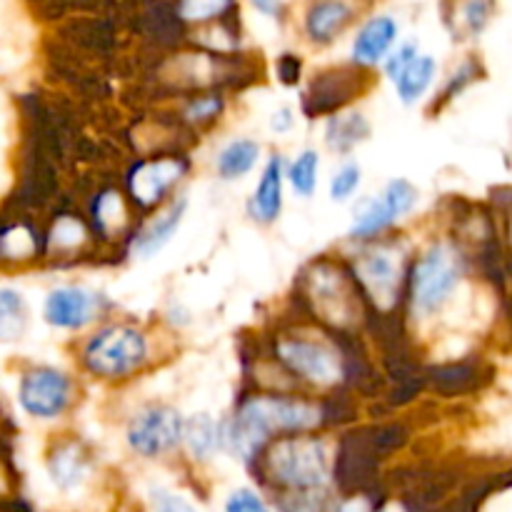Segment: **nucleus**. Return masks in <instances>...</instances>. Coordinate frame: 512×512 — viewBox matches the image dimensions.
I'll return each mask as SVG.
<instances>
[{
  "instance_id": "5",
  "label": "nucleus",
  "mask_w": 512,
  "mask_h": 512,
  "mask_svg": "<svg viewBox=\"0 0 512 512\" xmlns=\"http://www.w3.org/2000/svg\"><path fill=\"white\" fill-rule=\"evenodd\" d=\"M183 438V420L170 408H153L130 423L128 440L140 455H160Z\"/></svg>"
},
{
  "instance_id": "12",
  "label": "nucleus",
  "mask_w": 512,
  "mask_h": 512,
  "mask_svg": "<svg viewBox=\"0 0 512 512\" xmlns=\"http://www.w3.org/2000/svg\"><path fill=\"white\" fill-rule=\"evenodd\" d=\"M395 38H398V25H395L393 18H388V15L373 18L355 38L353 58L365 65L378 63L388 53L390 45L395 43Z\"/></svg>"
},
{
  "instance_id": "3",
  "label": "nucleus",
  "mask_w": 512,
  "mask_h": 512,
  "mask_svg": "<svg viewBox=\"0 0 512 512\" xmlns=\"http://www.w3.org/2000/svg\"><path fill=\"white\" fill-rule=\"evenodd\" d=\"M148 345L133 328H108L95 335L85 348V363L93 373L105 378H118L130 373L145 360Z\"/></svg>"
},
{
  "instance_id": "23",
  "label": "nucleus",
  "mask_w": 512,
  "mask_h": 512,
  "mask_svg": "<svg viewBox=\"0 0 512 512\" xmlns=\"http://www.w3.org/2000/svg\"><path fill=\"white\" fill-rule=\"evenodd\" d=\"M358 183H360L358 165H343V168L338 170V175L333 178V183H330V195H333V200L350 198V195L355 193V188H358Z\"/></svg>"
},
{
  "instance_id": "28",
  "label": "nucleus",
  "mask_w": 512,
  "mask_h": 512,
  "mask_svg": "<svg viewBox=\"0 0 512 512\" xmlns=\"http://www.w3.org/2000/svg\"><path fill=\"white\" fill-rule=\"evenodd\" d=\"M415 55H418V50H415L413 45H405V48H400L398 53H395L393 58L388 60V75H390V78L398 80L400 73H403V70L408 68L410 63H413Z\"/></svg>"
},
{
  "instance_id": "10",
  "label": "nucleus",
  "mask_w": 512,
  "mask_h": 512,
  "mask_svg": "<svg viewBox=\"0 0 512 512\" xmlns=\"http://www.w3.org/2000/svg\"><path fill=\"white\" fill-rule=\"evenodd\" d=\"M180 160H153V163H140L130 175V193L135 195L140 205L158 203L165 190L183 175Z\"/></svg>"
},
{
  "instance_id": "21",
  "label": "nucleus",
  "mask_w": 512,
  "mask_h": 512,
  "mask_svg": "<svg viewBox=\"0 0 512 512\" xmlns=\"http://www.w3.org/2000/svg\"><path fill=\"white\" fill-rule=\"evenodd\" d=\"M23 328V305L15 293H0V340H8Z\"/></svg>"
},
{
  "instance_id": "11",
  "label": "nucleus",
  "mask_w": 512,
  "mask_h": 512,
  "mask_svg": "<svg viewBox=\"0 0 512 512\" xmlns=\"http://www.w3.org/2000/svg\"><path fill=\"white\" fill-rule=\"evenodd\" d=\"M358 275L375 298L383 300V303H390L395 288H398L400 260L390 250H375L368 258H360Z\"/></svg>"
},
{
  "instance_id": "1",
  "label": "nucleus",
  "mask_w": 512,
  "mask_h": 512,
  "mask_svg": "<svg viewBox=\"0 0 512 512\" xmlns=\"http://www.w3.org/2000/svg\"><path fill=\"white\" fill-rule=\"evenodd\" d=\"M318 423V410L295 400L258 398L250 400L230 425L228 440L233 450L250 458L273 430H303Z\"/></svg>"
},
{
  "instance_id": "8",
  "label": "nucleus",
  "mask_w": 512,
  "mask_h": 512,
  "mask_svg": "<svg viewBox=\"0 0 512 512\" xmlns=\"http://www.w3.org/2000/svg\"><path fill=\"white\" fill-rule=\"evenodd\" d=\"M415 188L408 183V180H393L385 190V195L380 200H373L370 205H365L360 210V215L355 218L353 235L358 238H368V235L380 233L383 228H388L395 218L408 213L415 205Z\"/></svg>"
},
{
  "instance_id": "18",
  "label": "nucleus",
  "mask_w": 512,
  "mask_h": 512,
  "mask_svg": "<svg viewBox=\"0 0 512 512\" xmlns=\"http://www.w3.org/2000/svg\"><path fill=\"white\" fill-rule=\"evenodd\" d=\"M50 473L60 488H75L85 475V460L80 458L78 448L68 445V448L58 450L53 463H50Z\"/></svg>"
},
{
  "instance_id": "24",
  "label": "nucleus",
  "mask_w": 512,
  "mask_h": 512,
  "mask_svg": "<svg viewBox=\"0 0 512 512\" xmlns=\"http://www.w3.org/2000/svg\"><path fill=\"white\" fill-rule=\"evenodd\" d=\"M150 503H153L155 512H198L188 500H183L180 495L168 493V490H153L150 493Z\"/></svg>"
},
{
  "instance_id": "25",
  "label": "nucleus",
  "mask_w": 512,
  "mask_h": 512,
  "mask_svg": "<svg viewBox=\"0 0 512 512\" xmlns=\"http://www.w3.org/2000/svg\"><path fill=\"white\" fill-rule=\"evenodd\" d=\"M225 512H268V508H265V503L255 493H250V490H238V493L230 495Z\"/></svg>"
},
{
  "instance_id": "4",
  "label": "nucleus",
  "mask_w": 512,
  "mask_h": 512,
  "mask_svg": "<svg viewBox=\"0 0 512 512\" xmlns=\"http://www.w3.org/2000/svg\"><path fill=\"white\" fill-rule=\"evenodd\" d=\"M458 278L460 263L450 248L438 245L428 255H423L413 275V300L418 310L430 313V310L440 308L445 298L453 293Z\"/></svg>"
},
{
  "instance_id": "26",
  "label": "nucleus",
  "mask_w": 512,
  "mask_h": 512,
  "mask_svg": "<svg viewBox=\"0 0 512 512\" xmlns=\"http://www.w3.org/2000/svg\"><path fill=\"white\" fill-rule=\"evenodd\" d=\"M228 8L225 3H188L180 8V13L185 15V20H208L213 15L223 13Z\"/></svg>"
},
{
  "instance_id": "13",
  "label": "nucleus",
  "mask_w": 512,
  "mask_h": 512,
  "mask_svg": "<svg viewBox=\"0 0 512 512\" xmlns=\"http://www.w3.org/2000/svg\"><path fill=\"white\" fill-rule=\"evenodd\" d=\"M280 200H283V165L280 158H273L253 195V215L263 223H270L280 213Z\"/></svg>"
},
{
  "instance_id": "16",
  "label": "nucleus",
  "mask_w": 512,
  "mask_h": 512,
  "mask_svg": "<svg viewBox=\"0 0 512 512\" xmlns=\"http://www.w3.org/2000/svg\"><path fill=\"white\" fill-rule=\"evenodd\" d=\"M255 160H258V145L253 140H233L218 155V173L223 178H240L253 168Z\"/></svg>"
},
{
  "instance_id": "14",
  "label": "nucleus",
  "mask_w": 512,
  "mask_h": 512,
  "mask_svg": "<svg viewBox=\"0 0 512 512\" xmlns=\"http://www.w3.org/2000/svg\"><path fill=\"white\" fill-rule=\"evenodd\" d=\"M350 8L348 3H320L315 8H310L308 13V33L313 35L315 40H330L345 23H348Z\"/></svg>"
},
{
  "instance_id": "30",
  "label": "nucleus",
  "mask_w": 512,
  "mask_h": 512,
  "mask_svg": "<svg viewBox=\"0 0 512 512\" xmlns=\"http://www.w3.org/2000/svg\"><path fill=\"white\" fill-rule=\"evenodd\" d=\"M338 512H368V505H365L363 500H353V503L343 505Z\"/></svg>"
},
{
  "instance_id": "19",
  "label": "nucleus",
  "mask_w": 512,
  "mask_h": 512,
  "mask_svg": "<svg viewBox=\"0 0 512 512\" xmlns=\"http://www.w3.org/2000/svg\"><path fill=\"white\" fill-rule=\"evenodd\" d=\"M183 435L188 440L190 450L195 455H200V458H205L215 448V440H218L215 438V425L208 415H198V418L190 420L183 428Z\"/></svg>"
},
{
  "instance_id": "2",
  "label": "nucleus",
  "mask_w": 512,
  "mask_h": 512,
  "mask_svg": "<svg viewBox=\"0 0 512 512\" xmlns=\"http://www.w3.org/2000/svg\"><path fill=\"white\" fill-rule=\"evenodd\" d=\"M270 470L295 490H313L328 480L325 448L315 440H283L270 453Z\"/></svg>"
},
{
  "instance_id": "22",
  "label": "nucleus",
  "mask_w": 512,
  "mask_h": 512,
  "mask_svg": "<svg viewBox=\"0 0 512 512\" xmlns=\"http://www.w3.org/2000/svg\"><path fill=\"white\" fill-rule=\"evenodd\" d=\"M368 133L363 118L360 115H350V118H338L330 125V143L338 145V148H348V145L358 143L360 135Z\"/></svg>"
},
{
  "instance_id": "6",
  "label": "nucleus",
  "mask_w": 512,
  "mask_h": 512,
  "mask_svg": "<svg viewBox=\"0 0 512 512\" xmlns=\"http://www.w3.org/2000/svg\"><path fill=\"white\" fill-rule=\"evenodd\" d=\"M278 355L293 373L303 375L310 383L328 385L340 378L338 355L323 343L310 340H283L278 345Z\"/></svg>"
},
{
  "instance_id": "15",
  "label": "nucleus",
  "mask_w": 512,
  "mask_h": 512,
  "mask_svg": "<svg viewBox=\"0 0 512 512\" xmlns=\"http://www.w3.org/2000/svg\"><path fill=\"white\" fill-rule=\"evenodd\" d=\"M435 75V60L430 55H415L413 63L400 73V78L395 80L398 83V95L405 100V103H415L425 90L430 88Z\"/></svg>"
},
{
  "instance_id": "29",
  "label": "nucleus",
  "mask_w": 512,
  "mask_h": 512,
  "mask_svg": "<svg viewBox=\"0 0 512 512\" xmlns=\"http://www.w3.org/2000/svg\"><path fill=\"white\" fill-rule=\"evenodd\" d=\"M215 110H218V103H215V100H198V103L190 108V115H193L195 120H200V118H208V115H213Z\"/></svg>"
},
{
  "instance_id": "31",
  "label": "nucleus",
  "mask_w": 512,
  "mask_h": 512,
  "mask_svg": "<svg viewBox=\"0 0 512 512\" xmlns=\"http://www.w3.org/2000/svg\"><path fill=\"white\" fill-rule=\"evenodd\" d=\"M288 118H290V113H288V110H283V113H278V123H273L275 125V128H280V130H285V128H288Z\"/></svg>"
},
{
  "instance_id": "7",
  "label": "nucleus",
  "mask_w": 512,
  "mask_h": 512,
  "mask_svg": "<svg viewBox=\"0 0 512 512\" xmlns=\"http://www.w3.org/2000/svg\"><path fill=\"white\" fill-rule=\"evenodd\" d=\"M68 395L70 385L58 370H33L20 383V405L33 418H55V415H60L68 405Z\"/></svg>"
},
{
  "instance_id": "20",
  "label": "nucleus",
  "mask_w": 512,
  "mask_h": 512,
  "mask_svg": "<svg viewBox=\"0 0 512 512\" xmlns=\"http://www.w3.org/2000/svg\"><path fill=\"white\" fill-rule=\"evenodd\" d=\"M290 183H293L295 193H313L315 185H318V153H313V150L300 153V158L290 168Z\"/></svg>"
},
{
  "instance_id": "17",
  "label": "nucleus",
  "mask_w": 512,
  "mask_h": 512,
  "mask_svg": "<svg viewBox=\"0 0 512 512\" xmlns=\"http://www.w3.org/2000/svg\"><path fill=\"white\" fill-rule=\"evenodd\" d=\"M183 210H185L183 200H180L178 205H170V208L165 210V213L160 215V218L155 220V223L150 225V228L145 230L143 235H140V240H138V250H140V253H143V255H153L155 250L163 248V245L170 240V235H173V230L178 228L180 215H183Z\"/></svg>"
},
{
  "instance_id": "27",
  "label": "nucleus",
  "mask_w": 512,
  "mask_h": 512,
  "mask_svg": "<svg viewBox=\"0 0 512 512\" xmlns=\"http://www.w3.org/2000/svg\"><path fill=\"white\" fill-rule=\"evenodd\" d=\"M78 238H83V228H80V223H75V220L65 218V220H60L58 225H55L53 243L73 245V243H78Z\"/></svg>"
},
{
  "instance_id": "9",
  "label": "nucleus",
  "mask_w": 512,
  "mask_h": 512,
  "mask_svg": "<svg viewBox=\"0 0 512 512\" xmlns=\"http://www.w3.org/2000/svg\"><path fill=\"white\" fill-rule=\"evenodd\" d=\"M98 308V298L83 288H60L45 300V318L58 328H80L90 323Z\"/></svg>"
}]
</instances>
